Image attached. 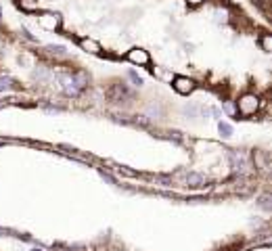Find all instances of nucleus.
Returning <instances> with one entry per match:
<instances>
[{"instance_id":"nucleus-6","label":"nucleus","mask_w":272,"mask_h":251,"mask_svg":"<svg viewBox=\"0 0 272 251\" xmlns=\"http://www.w3.org/2000/svg\"><path fill=\"white\" fill-rule=\"evenodd\" d=\"M82 46H84L86 50H90V53H96V50H98V44L92 42V40H82Z\"/></svg>"},{"instance_id":"nucleus-2","label":"nucleus","mask_w":272,"mask_h":251,"mask_svg":"<svg viewBox=\"0 0 272 251\" xmlns=\"http://www.w3.org/2000/svg\"><path fill=\"white\" fill-rule=\"evenodd\" d=\"M128 59L130 61H134V63H140V65H145V63H149V55L145 53V50H130V55H128Z\"/></svg>"},{"instance_id":"nucleus-7","label":"nucleus","mask_w":272,"mask_h":251,"mask_svg":"<svg viewBox=\"0 0 272 251\" xmlns=\"http://www.w3.org/2000/svg\"><path fill=\"white\" fill-rule=\"evenodd\" d=\"M264 48H266V50H268V48H270V38H268V36H266V38H264Z\"/></svg>"},{"instance_id":"nucleus-8","label":"nucleus","mask_w":272,"mask_h":251,"mask_svg":"<svg viewBox=\"0 0 272 251\" xmlns=\"http://www.w3.org/2000/svg\"><path fill=\"white\" fill-rule=\"evenodd\" d=\"M188 2H190V4H201L203 0H188Z\"/></svg>"},{"instance_id":"nucleus-3","label":"nucleus","mask_w":272,"mask_h":251,"mask_svg":"<svg viewBox=\"0 0 272 251\" xmlns=\"http://www.w3.org/2000/svg\"><path fill=\"white\" fill-rule=\"evenodd\" d=\"M256 107H258V98L256 96H245L243 100H241V109H243V113L256 111Z\"/></svg>"},{"instance_id":"nucleus-1","label":"nucleus","mask_w":272,"mask_h":251,"mask_svg":"<svg viewBox=\"0 0 272 251\" xmlns=\"http://www.w3.org/2000/svg\"><path fill=\"white\" fill-rule=\"evenodd\" d=\"M40 25L46 27V29H55L59 25V17L53 15V13H46V15L40 17Z\"/></svg>"},{"instance_id":"nucleus-5","label":"nucleus","mask_w":272,"mask_h":251,"mask_svg":"<svg viewBox=\"0 0 272 251\" xmlns=\"http://www.w3.org/2000/svg\"><path fill=\"white\" fill-rule=\"evenodd\" d=\"M19 6L25 8V11H36L38 2H36V0H19Z\"/></svg>"},{"instance_id":"nucleus-4","label":"nucleus","mask_w":272,"mask_h":251,"mask_svg":"<svg viewBox=\"0 0 272 251\" xmlns=\"http://www.w3.org/2000/svg\"><path fill=\"white\" fill-rule=\"evenodd\" d=\"M176 90L178 92H190V90H193V82H190V80H186V78H178L176 80Z\"/></svg>"}]
</instances>
